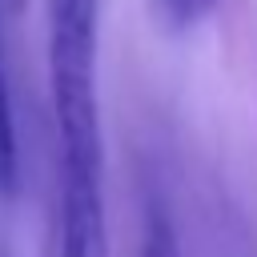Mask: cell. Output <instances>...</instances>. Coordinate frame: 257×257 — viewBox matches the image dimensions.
Here are the masks:
<instances>
[{"mask_svg":"<svg viewBox=\"0 0 257 257\" xmlns=\"http://www.w3.org/2000/svg\"><path fill=\"white\" fill-rule=\"evenodd\" d=\"M48 96L60 145V181H100L96 0H48Z\"/></svg>","mask_w":257,"mask_h":257,"instance_id":"1","label":"cell"},{"mask_svg":"<svg viewBox=\"0 0 257 257\" xmlns=\"http://www.w3.org/2000/svg\"><path fill=\"white\" fill-rule=\"evenodd\" d=\"M52 257H108L100 181H60V217Z\"/></svg>","mask_w":257,"mask_h":257,"instance_id":"2","label":"cell"},{"mask_svg":"<svg viewBox=\"0 0 257 257\" xmlns=\"http://www.w3.org/2000/svg\"><path fill=\"white\" fill-rule=\"evenodd\" d=\"M20 181V141H16V112H12V92L4 76V56H0V193H16Z\"/></svg>","mask_w":257,"mask_h":257,"instance_id":"3","label":"cell"},{"mask_svg":"<svg viewBox=\"0 0 257 257\" xmlns=\"http://www.w3.org/2000/svg\"><path fill=\"white\" fill-rule=\"evenodd\" d=\"M141 257H181L173 221L161 205H149L145 213V233H141Z\"/></svg>","mask_w":257,"mask_h":257,"instance_id":"4","label":"cell"},{"mask_svg":"<svg viewBox=\"0 0 257 257\" xmlns=\"http://www.w3.org/2000/svg\"><path fill=\"white\" fill-rule=\"evenodd\" d=\"M213 4H217V0H161V8H165V16H169L173 28H189V24H197Z\"/></svg>","mask_w":257,"mask_h":257,"instance_id":"5","label":"cell"},{"mask_svg":"<svg viewBox=\"0 0 257 257\" xmlns=\"http://www.w3.org/2000/svg\"><path fill=\"white\" fill-rule=\"evenodd\" d=\"M0 4H4V8H12V12H16V8H20V4H24V0H0Z\"/></svg>","mask_w":257,"mask_h":257,"instance_id":"6","label":"cell"}]
</instances>
